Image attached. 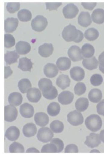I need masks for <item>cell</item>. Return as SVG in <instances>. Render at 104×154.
Instances as JSON below:
<instances>
[{
	"instance_id": "5bb4252c",
	"label": "cell",
	"mask_w": 104,
	"mask_h": 154,
	"mask_svg": "<svg viewBox=\"0 0 104 154\" xmlns=\"http://www.w3.org/2000/svg\"><path fill=\"white\" fill-rule=\"evenodd\" d=\"M27 97L32 103H37L41 97V91L37 88H30L27 92Z\"/></svg>"
},
{
	"instance_id": "ba28073f",
	"label": "cell",
	"mask_w": 104,
	"mask_h": 154,
	"mask_svg": "<svg viewBox=\"0 0 104 154\" xmlns=\"http://www.w3.org/2000/svg\"><path fill=\"white\" fill-rule=\"evenodd\" d=\"M68 55L73 61H81L84 59L82 56L81 50L77 45H72L69 48L68 50Z\"/></svg>"
},
{
	"instance_id": "4316f807",
	"label": "cell",
	"mask_w": 104,
	"mask_h": 154,
	"mask_svg": "<svg viewBox=\"0 0 104 154\" xmlns=\"http://www.w3.org/2000/svg\"><path fill=\"white\" fill-rule=\"evenodd\" d=\"M83 66L86 69L92 70L97 68L99 62L95 57H91L89 59H83Z\"/></svg>"
},
{
	"instance_id": "836d02e7",
	"label": "cell",
	"mask_w": 104,
	"mask_h": 154,
	"mask_svg": "<svg viewBox=\"0 0 104 154\" xmlns=\"http://www.w3.org/2000/svg\"><path fill=\"white\" fill-rule=\"evenodd\" d=\"M61 108L60 105L56 102H52L48 106V114L51 116H56L60 113Z\"/></svg>"
},
{
	"instance_id": "d590c367",
	"label": "cell",
	"mask_w": 104,
	"mask_h": 154,
	"mask_svg": "<svg viewBox=\"0 0 104 154\" xmlns=\"http://www.w3.org/2000/svg\"><path fill=\"white\" fill-rule=\"evenodd\" d=\"M17 17L21 21L28 22L32 19V14L28 9H23L18 11Z\"/></svg>"
},
{
	"instance_id": "8fae6325",
	"label": "cell",
	"mask_w": 104,
	"mask_h": 154,
	"mask_svg": "<svg viewBox=\"0 0 104 154\" xmlns=\"http://www.w3.org/2000/svg\"><path fill=\"white\" fill-rule=\"evenodd\" d=\"M74 95L72 92L68 91H64L61 92L58 96V101L63 105L70 104L72 103Z\"/></svg>"
},
{
	"instance_id": "ac0fdd59",
	"label": "cell",
	"mask_w": 104,
	"mask_h": 154,
	"mask_svg": "<svg viewBox=\"0 0 104 154\" xmlns=\"http://www.w3.org/2000/svg\"><path fill=\"white\" fill-rule=\"evenodd\" d=\"M20 135V132L18 128L11 126L7 129L5 133V137L10 141H15L18 139Z\"/></svg>"
},
{
	"instance_id": "7402d4cb",
	"label": "cell",
	"mask_w": 104,
	"mask_h": 154,
	"mask_svg": "<svg viewBox=\"0 0 104 154\" xmlns=\"http://www.w3.org/2000/svg\"><path fill=\"white\" fill-rule=\"evenodd\" d=\"M37 132L36 126L33 123H29L25 125L23 129V133L25 137H33L35 136Z\"/></svg>"
},
{
	"instance_id": "9a60e30c",
	"label": "cell",
	"mask_w": 104,
	"mask_h": 154,
	"mask_svg": "<svg viewBox=\"0 0 104 154\" xmlns=\"http://www.w3.org/2000/svg\"><path fill=\"white\" fill-rule=\"evenodd\" d=\"M54 48L51 43H44L38 47V54L42 57H49L54 52Z\"/></svg>"
},
{
	"instance_id": "6da1fadb",
	"label": "cell",
	"mask_w": 104,
	"mask_h": 154,
	"mask_svg": "<svg viewBox=\"0 0 104 154\" xmlns=\"http://www.w3.org/2000/svg\"><path fill=\"white\" fill-rule=\"evenodd\" d=\"M62 36L66 42L73 41L76 43L81 42L84 38L83 32L77 29L75 26L70 24L64 28L62 32Z\"/></svg>"
},
{
	"instance_id": "681fc988",
	"label": "cell",
	"mask_w": 104,
	"mask_h": 154,
	"mask_svg": "<svg viewBox=\"0 0 104 154\" xmlns=\"http://www.w3.org/2000/svg\"><path fill=\"white\" fill-rule=\"evenodd\" d=\"M96 110L98 114L104 116V99L98 104L96 106Z\"/></svg>"
},
{
	"instance_id": "7dc6e473",
	"label": "cell",
	"mask_w": 104,
	"mask_h": 154,
	"mask_svg": "<svg viewBox=\"0 0 104 154\" xmlns=\"http://www.w3.org/2000/svg\"><path fill=\"white\" fill-rule=\"evenodd\" d=\"M78 149L77 146L74 144H70L67 145L65 149V152H78Z\"/></svg>"
},
{
	"instance_id": "4dcf8cb0",
	"label": "cell",
	"mask_w": 104,
	"mask_h": 154,
	"mask_svg": "<svg viewBox=\"0 0 104 154\" xmlns=\"http://www.w3.org/2000/svg\"><path fill=\"white\" fill-rule=\"evenodd\" d=\"M89 101L86 98L81 97L78 99L75 104V106L77 111L84 112L88 109Z\"/></svg>"
},
{
	"instance_id": "7c38bea8",
	"label": "cell",
	"mask_w": 104,
	"mask_h": 154,
	"mask_svg": "<svg viewBox=\"0 0 104 154\" xmlns=\"http://www.w3.org/2000/svg\"><path fill=\"white\" fill-rule=\"evenodd\" d=\"M70 75L72 79L80 82L84 79L85 77V71L80 66H74L70 69Z\"/></svg>"
},
{
	"instance_id": "277c9868",
	"label": "cell",
	"mask_w": 104,
	"mask_h": 154,
	"mask_svg": "<svg viewBox=\"0 0 104 154\" xmlns=\"http://www.w3.org/2000/svg\"><path fill=\"white\" fill-rule=\"evenodd\" d=\"M54 134L48 128H42L38 130L37 138L39 141L44 143L49 142L54 137Z\"/></svg>"
},
{
	"instance_id": "ab89813d",
	"label": "cell",
	"mask_w": 104,
	"mask_h": 154,
	"mask_svg": "<svg viewBox=\"0 0 104 154\" xmlns=\"http://www.w3.org/2000/svg\"><path fill=\"white\" fill-rule=\"evenodd\" d=\"M15 44V40L14 36L10 34L5 35V46L7 48H9L14 46Z\"/></svg>"
},
{
	"instance_id": "f5cc1de1",
	"label": "cell",
	"mask_w": 104,
	"mask_h": 154,
	"mask_svg": "<svg viewBox=\"0 0 104 154\" xmlns=\"http://www.w3.org/2000/svg\"><path fill=\"white\" fill-rule=\"evenodd\" d=\"M26 152H39V151L35 148H31L28 149L26 150Z\"/></svg>"
},
{
	"instance_id": "f35d334b",
	"label": "cell",
	"mask_w": 104,
	"mask_h": 154,
	"mask_svg": "<svg viewBox=\"0 0 104 154\" xmlns=\"http://www.w3.org/2000/svg\"><path fill=\"white\" fill-rule=\"evenodd\" d=\"M9 152L11 153L24 152V147L21 143L14 142L11 143L9 148Z\"/></svg>"
},
{
	"instance_id": "4fadbf2b",
	"label": "cell",
	"mask_w": 104,
	"mask_h": 154,
	"mask_svg": "<svg viewBox=\"0 0 104 154\" xmlns=\"http://www.w3.org/2000/svg\"><path fill=\"white\" fill-rule=\"evenodd\" d=\"M20 112L24 118H32L34 116V109L32 105L28 103H24L20 106Z\"/></svg>"
},
{
	"instance_id": "1f68e13d",
	"label": "cell",
	"mask_w": 104,
	"mask_h": 154,
	"mask_svg": "<svg viewBox=\"0 0 104 154\" xmlns=\"http://www.w3.org/2000/svg\"><path fill=\"white\" fill-rule=\"evenodd\" d=\"M99 36V32L94 28H89L84 33V36L88 41H94L98 38Z\"/></svg>"
},
{
	"instance_id": "cb8c5ba5",
	"label": "cell",
	"mask_w": 104,
	"mask_h": 154,
	"mask_svg": "<svg viewBox=\"0 0 104 154\" xmlns=\"http://www.w3.org/2000/svg\"><path fill=\"white\" fill-rule=\"evenodd\" d=\"M33 65V63L31 59L27 57H23L20 59L18 68L23 71L31 72Z\"/></svg>"
},
{
	"instance_id": "44dd1931",
	"label": "cell",
	"mask_w": 104,
	"mask_h": 154,
	"mask_svg": "<svg viewBox=\"0 0 104 154\" xmlns=\"http://www.w3.org/2000/svg\"><path fill=\"white\" fill-rule=\"evenodd\" d=\"M57 67L59 70L65 71L68 70L71 66V61L69 58L66 57L59 58L57 61Z\"/></svg>"
},
{
	"instance_id": "74e56055",
	"label": "cell",
	"mask_w": 104,
	"mask_h": 154,
	"mask_svg": "<svg viewBox=\"0 0 104 154\" xmlns=\"http://www.w3.org/2000/svg\"><path fill=\"white\" fill-rule=\"evenodd\" d=\"M44 97L47 99L52 100L57 97L58 92L57 88L55 86H52V88L48 91L45 92H42Z\"/></svg>"
},
{
	"instance_id": "60d3db41",
	"label": "cell",
	"mask_w": 104,
	"mask_h": 154,
	"mask_svg": "<svg viewBox=\"0 0 104 154\" xmlns=\"http://www.w3.org/2000/svg\"><path fill=\"white\" fill-rule=\"evenodd\" d=\"M86 87L85 84L82 82H79L74 87L75 93L77 95H82L86 92Z\"/></svg>"
},
{
	"instance_id": "5b68a950",
	"label": "cell",
	"mask_w": 104,
	"mask_h": 154,
	"mask_svg": "<svg viewBox=\"0 0 104 154\" xmlns=\"http://www.w3.org/2000/svg\"><path fill=\"white\" fill-rule=\"evenodd\" d=\"M67 121L71 125L77 126L83 123L84 118L81 112L75 110L68 113L67 115Z\"/></svg>"
},
{
	"instance_id": "3957f363",
	"label": "cell",
	"mask_w": 104,
	"mask_h": 154,
	"mask_svg": "<svg viewBox=\"0 0 104 154\" xmlns=\"http://www.w3.org/2000/svg\"><path fill=\"white\" fill-rule=\"evenodd\" d=\"M47 25V19L42 15H37L32 20L31 22L32 29L37 32H42L45 29Z\"/></svg>"
},
{
	"instance_id": "603a6c76",
	"label": "cell",
	"mask_w": 104,
	"mask_h": 154,
	"mask_svg": "<svg viewBox=\"0 0 104 154\" xmlns=\"http://www.w3.org/2000/svg\"><path fill=\"white\" fill-rule=\"evenodd\" d=\"M71 80L67 75L61 74L58 77L56 82L57 86L62 90L66 89L70 86Z\"/></svg>"
},
{
	"instance_id": "ee69618b",
	"label": "cell",
	"mask_w": 104,
	"mask_h": 154,
	"mask_svg": "<svg viewBox=\"0 0 104 154\" xmlns=\"http://www.w3.org/2000/svg\"><path fill=\"white\" fill-rule=\"evenodd\" d=\"M20 8V3H8L7 5V11L10 13H14Z\"/></svg>"
},
{
	"instance_id": "11a10c76",
	"label": "cell",
	"mask_w": 104,
	"mask_h": 154,
	"mask_svg": "<svg viewBox=\"0 0 104 154\" xmlns=\"http://www.w3.org/2000/svg\"><path fill=\"white\" fill-rule=\"evenodd\" d=\"M99 152V151L96 150H93L91 151L90 152Z\"/></svg>"
},
{
	"instance_id": "f1b7e54d",
	"label": "cell",
	"mask_w": 104,
	"mask_h": 154,
	"mask_svg": "<svg viewBox=\"0 0 104 154\" xmlns=\"http://www.w3.org/2000/svg\"><path fill=\"white\" fill-rule=\"evenodd\" d=\"M95 53L94 47L89 43H86L81 48L82 56L86 59H89L93 57Z\"/></svg>"
},
{
	"instance_id": "f546056e",
	"label": "cell",
	"mask_w": 104,
	"mask_h": 154,
	"mask_svg": "<svg viewBox=\"0 0 104 154\" xmlns=\"http://www.w3.org/2000/svg\"><path fill=\"white\" fill-rule=\"evenodd\" d=\"M88 98L92 103H97L101 100L102 94L101 91L98 88L90 90L88 95Z\"/></svg>"
},
{
	"instance_id": "f907efd6",
	"label": "cell",
	"mask_w": 104,
	"mask_h": 154,
	"mask_svg": "<svg viewBox=\"0 0 104 154\" xmlns=\"http://www.w3.org/2000/svg\"><path fill=\"white\" fill-rule=\"evenodd\" d=\"M81 5L85 9L92 10L96 6V3H82Z\"/></svg>"
},
{
	"instance_id": "52a82bcc",
	"label": "cell",
	"mask_w": 104,
	"mask_h": 154,
	"mask_svg": "<svg viewBox=\"0 0 104 154\" xmlns=\"http://www.w3.org/2000/svg\"><path fill=\"white\" fill-rule=\"evenodd\" d=\"M79 12L77 6L73 3L67 4L63 9V14L64 17L67 19H72L77 16Z\"/></svg>"
},
{
	"instance_id": "db71d44e",
	"label": "cell",
	"mask_w": 104,
	"mask_h": 154,
	"mask_svg": "<svg viewBox=\"0 0 104 154\" xmlns=\"http://www.w3.org/2000/svg\"><path fill=\"white\" fill-rule=\"evenodd\" d=\"M99 138L102 142L104 143V130H102L100 133Z\"/></svg>"
},
{
	"instance_id": "8d00e7d4",
	"label": "cell",
	"mask_w": 104,
	"mask_h": 154,
	"mask_svg": "<svg viewBox=\"0 0 104 154\" xmlns=\"http://www.w3.org/2000/svg\"><path fill=\"white\" fill-rule=\"evenodd\" d=\"M50 128L54 133H61L64 129L63 123L59 120H54L50 124Z\"/></svg>"
},
{
	"instance_id": "e0dca14e",
	"label": "cell",
	"mask_w": 104,
	"mask_h": 154,
	"mask_svg": "<svg viewBox=\"0 0 104 154\" xmlns=\"http://www.w3.org/2000/svg\"><path fill=\"white\" fill-rule=\"evenodd\" d=\"M44 72L46 76L48 78H54L58 74L59 69L54 63H48L44 66Z\"/></svg>"
},
{
	"instance_id": "e575fe53",
	"label": "cell",
	"mask_w": 104,
	"mask_h": 154,
	"mask_svg": "<svg viewBox=\"0 0 104 154\" xmlns=\"http://www.w3.org/2000/svg\"><path fill=\"white\" fill-rule=\"evenodd\" d=\"M18 87L20 92L25 94L31 88L32 85L29 80L27 79H23L19 82Z\"/></svg>"
},
{
	"instance_id": "b9f144b4",
	"label": "cell",
	"mask_w": 104,
	"mask_h": 154,
	"mask_svg": "<svg viewBox=\"0 0 104 154\" xmlns=\"http://www.w3.org/2000/svg\"><path fill=\"white\" fill-rule=\"evenodd\" d=\"M90 82L93 86H100L103 82L102 76L99 74H93L90 78Z\"/></svg>"
},
{
	"instance_id": "8992f818",
	"label": "cell",
	"mask_w": 104,
	"mask_h": 154,
	"mask_svg": "<svg viewBox=\"0 0 104 154\" xmlns=\"http://www.w3.org/2000/svg\"><path fill=\"white\" fill-rule=\"evenodd\" d=\"M18 115L17 109L12 105H7L5 107V120L8 122H12L16 120Z\"/></svg>"
},
{
	"instance_id": "30bf717a",
	"label": "cell",
	"mask_w": 104,
	"mask_h": 154,
	"mask_svg": "<svg viewBox=\"0 0 104 154\" xmlns=\"http://www.w3.org/2000/svg\"><path fill=\"white\" fill-rule=\"evenodd\" d=\"M19 21L17 18L8 17L5 21V30L7 33H12L16 30Z\"/></svg>"
},
{
	"instance_id": "d6986e66",
	"label": "cell",
	"mask_w": 104,
	"mask_h": 154,
	"mask_svg": "<svg viewBox=\"0 0 104 154\" xmlns=\"http://www.w3.org/2000/svg\"><path fill=\"white\" fill-rule=\"evenodd\" d=\"M34 121L36 124L39 126H45L48 124L49 118L47 114L44 112H38L34 116Z\"/></svg>"
},
{
	"instance_id": "9c48e42d",
	"label": "cell",
	"mask_w": 104,
	"mask_h": 154,
	"mask_svg": "<svg viewBox=\"0 0 104 154\" xmlns=\"http://www.w3.org/2000/svg\"><path fill=\"white\" fill-rule=\"evenodd\" d=\"M86 141L84 143L90 148L97 147L101 143L99 135L98 134L91 133L89 136H86Z\"/></svg>"
},
{
	"instance_id": "ffe728a7",
	"label": "cell",
	"mask_w": 104,
	"mask_h": 154,
	"mask_svg": "<svg viewBox=\"0 0 104 154\" xmlns=\"http://www.w3.org/2000/svg\"><path fill=\"white\" fill-rule=\"evenodd\" d=\"M15 48L17 52L20 55H26L29 53L31 50V46L29 42L20 41L16 44Z\"/></svg>"
},
{
	"instance_id": "2e32d148",
	"label": "cell",
	"mask_w": 104,
	"mask_h": 154,
	"mask_svg": "<svg viewBox=\"0 0 104 154\" xmlns=\"http://www.w3.org/2000/svg\"><path fill=\"white\" fill-rule=\"evenodd\" d=\"M78 23L81 26L87 27L92 23L90 13L88 11H82L78 17Z\"/></svg>"
},
{
	"instance_id": "816d5d0a",
	"label": "cell",
	"mask_w": 104,
	"mask_h": 154,
	"mask_svg": "<svg viewBox=\"0 0 104 154\" xmlns=\"http://www.w3.org/2000/svg\"><path fill=\"white\" fill-rule=\"evenodd\" d=\"M13 73V71L11 70L10 66H5V79L11 76Z\"/></svg>"
},
{
	"instance_id": "7a4b0ae2",
	"label": "cell",
	"mask_w": 104,
	"mask_h": 154,
	"mask_svg": "<svg viewBox=\"0 0 104 154\" xmlns=\"http://www.w3.org/2000/svg\"><path fill=\"white\" fill-rule=\"evenodd\" d=\"M85 125L88 130L91 131L95 132L101 129L102 122L99 116L92 114L86 119Z\"/></svg>"
},
{
	"instance_id": "d6a6232c",
	"label": "cell",
	"mask_w": 104,
	"mask_h": 154,
	"mask_svg": "<svg viewBox=\"0 0 104 154\" xmlns=\"http://www.w3.org/2000/svg\"><path fill=\"white\" fill-rule=\"evenodd\" d=\"M38 86L42 92H45L51 89L53 86V84L50 80L43 78L39 80L38 82Z\"/></svg>"
},
{
	"instance_id": "bcb514c9",
	"label": "cell",
	"mask_w": 104,
	"mask_h": 154,
	"mask_svg": "<svg viewBox=\"0 0 104 154\" xmlns=\"http://www.w3.org/2000/svg\"><path fill=\"white\" fill-rule=\"evenodd\" d=\"M46 9H49L50 11L57 10L58 7H60L62 3H45Z\"/></svg>"
},
{
	"instance_id": "7bdbcfd3",
	"label": "cell",
	"mask_w": 104,
	"mask_h": 154,
	"mask_svg": "<svg viewBox=\"0 0 104 154\" xmlns=\"http://www.w3.org/2000/svg\"><path fill=\"white\" fill-rule=\"evenodd\" d=\"M41 152H57V146L53 143H48L43 146Z\"/></svg>"
},
{
	"instance_id": "484cf974",
	"label": "cell",
	"mask_w": 104,
	"mask_h": 154,
	"mask_svg": "<svg viewBox=\"0 0 104 154\" xmlns=\"http://www.w3.org/2000/svg\"><path fill=\"white\" fill-rule=\"evenodd\" d=\"M20 56L16 51H7L5 54V61L7 65H10L15 63H17V59Z\"/></svg>"
},
{
	"instance_id": "c3c4849f",
	"label": "cell",
	"mask_w": 104,
	"mask_h": 154,
	"mask_svg": "<svg viewBox=\"0 0 104 154\" xmlns=\"http://www.w3.org/2000/svg\"><path fill=\"white\" fill-rule=\"evenodd\" d=\"M98 60L99 70L104 74V51L99 55Z\"/></svg>"
},
{
	"instance_id": "d4e9b609",
	"label": "cell",
	"mask_w": 104,
	"mask_h": 154,
	"mask_svg": "<svg viewBox=\"0 0 104 154\" xmlns=\"http://www.w3.org/2000/svg\"><path fill=\"white\" fill-rule=\"evenodd\" d=\"M23 99L22 94L17 92H14L10 94L8 97L9 104L14 106H17L21 104Z\"/></svg>"
},
{
	"instance_id": "83f0119b",
	"label": "cell",
	"mask_w": 104,
	"mask_h": 154,
	"mask_svg": "<svg viewBox=\"0 0 104 154\" xmlns=\"http://www.w3.org/2000/svg\"><path fill=\"white\" fill-rule=\"evenodd\" d=\"M91 18L93 22L100 24L104 23V10L100 8L95 9L92 12Z\"/></svg>"
},
{
	"instance_id": "f6af8a7d",
	"label": "cell",
	"mask_w": 104,
	"mask_h": 154,
	"mask_svg": "<svg viewBox=\"0 0 104 154\" xmlns=\"http://www.w3.org/2000/svg\"><path fill=\"white\" fill-rule=\"evenodd\" d=\"M50 143H53L57 146V152H61L64 148V143L63 141L59 138H54L51 140Z\"/></svg>"
}]
</instances>
